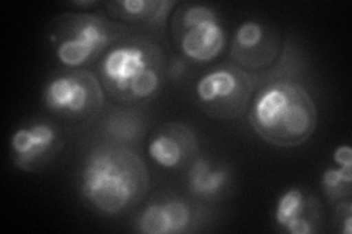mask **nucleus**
Masks as SVG:
<instances>
[{"label": "nucleus", "instance_id": "obj_9", "mask_svg": "<svg viewBox=\"0 0 352 234\" xmlns=\"http://www.w3.org/2000/svg\"><path fill=\"white\" fill-rule=\"evenodd\" d=\"M12 161L22 172H36L47 164L59 150L58 130L49 121L31 120L10 138Z\"/></svg>", "mask_w": 352, "mask_h": 234}, {"label": "nucleus", "instance_id": "obj_5", "mask_svg": "<svg viewBox=\"0 0 352 234\" xmlns=\"http://www.w3.org/2000/svg\"><path fill=\"white\" fill-rule=\"evenodd\" d=\"M43 103L52 115L71 124L96 119L104 106V90L90 71H63L46 82Z\"/></svg>", "mask_w": 352, "mask_h": 234}, {"label": "nucleus", "instance_id": "obj_17", "mask_svg": "<svg viewBox=\"0 0 352 234\" xmlns=\"http://www.w3.org/2000/svg\"><path fill=\"white\" fill-rule=\"evenodd\" d=\"M335 221L339 224V231L344 234L352 233V204L349 199L339 200L336 205Z\"/></svg>", "mask_w": 352, "mask_h": 234}, {"label": "nucleus", "instance_id": "obj_6", "mask_svg": "<svg viewBox=\"0 0 352 234\" xmlns=\"http://www.w3.org/2000/svg\"><path fill=\"white\" fill-rule=\"evenodd\" d=\"M172 36L185 59L207 63L223 51L226 34L216 10L203 3H184L172 16Z\"/></svg>", "mask_w": 352, "mask_h": 234}, {"label": "nucleus", "instance_id": "obj_15", "mask_svg": "<svg viewBox=\"0 0 352 234\" xmlns=\"http://www.w3.org/2000/svg\"><path fill=\"white\" fill-rule=\"evenodd\" d=\"M144 119L135 110H113L102 120L100 133L110 143L134 145L144 133Z\"/></svg>", "mask_w": 352, "mask_h": 234}, {"label": "nucleus", "instance_id": "obj_12", "mask_svg": "<svg viewBox=\"0 0 352 234\" xmlns=\"http://www.w3.org/2000/svg\"><path fill=\"white\" fill-rule=\"evenodd\" d=\"M274 221L291 234H314L320 230L322 209L313 196L300 187H291L278 200Z\"/></svg>", "mask_w": 352, "mask_h": 234}, {"label": "nucleus", "instance_id": "obj_1", "mask_svg": "<svg viewBox=\"0 0 352 234\" xmlns=\"http://www.w3.org/2000/svg\"><path fill=\"white\" fill-rule=\"evenodd\" d=\"M148 172L137 152L124 145L102 143L85 155L78 177L87 207L116 217L135 207L148 191Z\"/></svg>", "mask_w": 352, "mask_h": 234}, {"label": "nucleus", "instance_id": "obj_2", "mask_svg": "<svg viewBox=\"0 0 352 234\" xmlns=\"http://www.w3.org/2000/svg\"><path fill=\"white\" fill-rule=\"evenodd\" d=\"M248 121L257 135L274 147L292 148L310 139L317 108L305 88L292 81H273L252 100Z\"/></svg>", "mask_w": 352, "mask_h": 234}, {"label": "nucleus", "instance_id": "obj_4", "mask_svg": "<svg viewBox=\"0 0 352 234\" xmlns=\"http://www.w3.org/2000/svg\"><path fill=\"white\" fill-rule=\"evenodd\" d=\"M122 37V25L88 12L63 14L49 30L56 59L66 69H78L102 58Z\"/></svg>", "mask_w": 352, "mask_h": 234}, {"label": "nucleus", "instance_id": "obj_3", "mask_svg": "<svg viewBox=\"0 0 352 234\" xmlns=\"http://www.w3.org/2000/svg\"><path fill=\"white\" fill-rule=\"evenodd\" d=\"M103 90L122 104H135L159 94L164 78L162 50L147 38L122 37L98 62Z\"/></svg>", "mask_w": 352, "mask_h": 234}, {"label": "nucleus", "instance_id": "obj_7", "mask_svg": "<svg viewBox=\"0 0 352 234\" xmlns=\"http://www.w3.org/2000/svg\"><path fill=\"white\" fill-rule=\"evenodd\" d=\"M254 90L252 76L236 65H222L195 84V100L203 113L217 120L238 119L247 111Z\"/></svg>", "mask_w": 352, "mask_h": 234}, {"label": "nucleus", "instance_id": "obj_8", "mask_svg": "<svg viewBox=\"0 0 352 234\" xmlns=\"http://www.w3.org/2000/svg\"><path fill=\"white\" fill-rule=\"evenodd\" d=\"M280 47L282 40L276 30L257 19H250L236 28L230 54L238 68L261 71L278 59Z\"/></svg>", "mask_w": 352, "mask_h": 234}, {"label": "nucleus", "instance_id": "obj_13", "mask_svg": "<svg viewBox=\"0 0 352 234\" xmlns=\"http://www.w3.org/2000/svg\"><path fill=\"white\" fill-rule=\"evenodd\" d=\"M230 183V172L223 165L212 164L207 159H197L188 169L186 185L192 196L214 200L223 195Z\"/></svg>", "mask_w": 352, "mask_h": 234}, {"label": "nucleus", "instance_id": "obj_20", "mask_svg": "<svg viewBox=\"0 0 352 234\" xmlns=\"http://www.w3.org/2000/svg\"><path fill=\"white\" fill-rule=\"evenodd\" d=\"M71 5H72V6L82 8V9H87V8H94V6H97L98 2H94V0H91V2H72Z\"/></svg>", "mask_w": 352, "mask_h": 234}, {"label": "nucleus", "instance_id": "obj_10", "mask_svg": "<svg viewBox=\"0 0 352 234\" xmlns=\"http://www.w3.org/2000/svg\"><path fill=\"white\" fill-rule=\"evenodd\" d=\"M195 208L179 196L164 195L151 200L138 214L137 231L142 234H182L192 231Z\"/></svg>", "mask_w": 352, "mask_h": 234}, {"label": "nucleus", "instance_id": "obj_18", "mask_svg": "<svg viewBox=\"0 0 352 234\" xmlns=\"http://www.w3.org/2000/svg\"><path fill=\"white\" fill-rule=\"evenodd\" d=\"M333 161L338 165H352V150L349 145H339L333 151Z\"/></svg>", "mask_w": 352, "mask_h": 234}, {"label": "nucleus", "instance_id": "obj_16", "mask_svg": "<svg viewBox=\"0 0 352 234\" xmlns=\"http://www.w3.org/2000/svg\"><path fill=\"white\" fill-rule=\"evenodd\" d=\"M320 186L330 204H338L339 200L349 199L352 186V165L329 167L322 174Z\"/></svg>", "mask_w": 352, "mask_h": 234}, {"label": "nucleus", "instance_id": "obj_19", "mask_svg": "<svg viewBox=\"0 0 352 234\" xmlns=\"http://www.w3.org/2000/svg\"><path fill=\"white\" fill-rule=\"evenodd\" d=\"M184 68H185V63L182 60H179V59H175L172 62V65H170V68H169V73L178 78L179 73L184 71Z\"/></svg>", "mask_w": 352, "mask_h": 234}, {"label": "nucleus", "instance_id": "obj_11", "mask_svg": "<svg viewBox=\"0 0 352 234\" xmlns=\"http://www.w3.org/2000/svg\"><path fill=\"white\" fill-rule=\"evenodd\" d=\"M197 152L194 132L181 124L160 126L148 142L150 159L163 169H179L190 163Z\"/></svg>", "mask_w": 352, "mask_h": 234}, {"label": "nucleus", "instance_id": "obj_14", "mask_svg": "<svg viewBox=\"0 0 352 234\" xmlns=\"http://www.w3.org/2000/svg\"><path fill=\"white\" fill-rule=\"evenodd\" d=\"M175 5L170 0H115L106 3V9L120 21L162 27Z\"/></svg>", "mask_w": 352, "mask_h": 234}]
</instances>
